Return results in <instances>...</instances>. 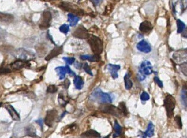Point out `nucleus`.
Returning <instances> with one entry per match:
<instances>
[{"instance_id": "obj_1", "label": "nucleus", "mask_w": 187, "mask_h": 138, "mask_svg": "<svg viewBox=\"0 0 187 138\" xmlns=\"http://www.w3.org/2000/svg\"><path fill=\"white\" fill-rule=\"evenodd\" d=\"M88 43L93 53L100 55L103 51V43L99 37L89 35L88 38Z\"/></svg>"}, {"instance_id": "obj_18", "label": "nucleus", "mask_w": 187, "mask_h": 138, "mask_svg": "<svg viewBox=\"0 0 187 138\" xmlns=\"http://www.w3.org/2000/svg\"><path fill=\"white\" fill-rule=\"evenodd\" d=\"M154 134V126L153 123L150 122L147 130L143 133V138H146L147 137L151 138Z\"/></svg>"}, {"instance_id": "obj_14", "label": "nucleus", "mask_w": 187, "mask_h": 138, "mask_svg": "<svg viewBox=\"0 0 187 138\" xmlns=\"http://www.w3.org/2000/svg\"><path fill=\"white\" fill-rule=\"evenodd\" d=\"M5 108L9 113L12 119L15 121H19L21 120V117L19 114L17 112V111L14 109V108L10 104H7L5 106Z\"/></svg>"}, {"instance_id": "obj_33", "label": "nucleus", "mask_w": 187, "mask_h": 138, "mask_svg": "<svg viewBox=\"0 0 187 138\" xmlns=\"http://www.w3.org/2000/svg\"><path fill=\"white\" fill-rule=\"evenodd\" d=\"M26 132H27V133L30 136H35L36 135L35 128H33V126H29L26 129Z\"/></svg>"}, {"instance_id": "obj_32", "label": "nucleus", "mask_w": 187, "mask_h": 138, "mask_svg": "<svg viewBox=\"0 0 187 138\" xmlns=\"http://www.w3.org/2000/svg\"><path fill=\"white\" fill-rule=\"evenodd\" d=\"M59 30H60V31L62 32V33H65V34H67L69 32V30H70L69 26L66 24H64L62 25L60 27Z\"/></svg>"}, {"instance_id": "obj_16", "label": "nucleus", "mask_w": 187, "mask_h": 138, "mask_svg": "<svg viewBox=\"0 0 187 138\" xmlns=\"http://www.w3.org/2000/svg\"><path fill=\"white\" fill-rule=\"evenodd\" d=\"M80 58L82 60H88L91 62H99L101 60V57L99 56V55H96V54H94L93 55H80Z\"/></svg>"}, {"instance_id": "obj_44", "label": "nucleus", "mask_w": 187, "mask_h": 138, "mask_svg": "<svg viewBox=\"0 0 187 138\" xmlns=\"http://www.w3.org/2000/svg\"><path fill=\"white\" fill-rule=\"evenodd\" d=\"M36 123H38L41 126V128H43V121L41 120V119H40V120H37V121H36Z\"/></svg>"}, {"instance_id": "obj_20", "label": "nucleus", "mask_w": 187, "mask_h": 138, "mask_svg": "<svg viewBox=\"0 0 187 138\" xmlns=\"http://www.w3.org/2000/svg\"><path fill=\"white\" fill-rule=\"evenodd\" d=\"M15 55L19 60H27L28 57L29 55V53L23 49H19L16 51Z\"/></svg>"}, {"instance_id": "obj_11", "label": "nucleus", "mask_w": 187, "mask_h": 138, "mask_svg": "<svg viewBox=\"0 0 187 138\" xmlns=\"http://www.w3.org/2000/svg\"><path fill=\"white\" fill-rule=\"evenodd\" d=\"M137 48L144 53H149L151 51V47L147 41L143 40L137 43Z\"/></svg>"}, {"instance_id": "obj_25", "label": "nucleus", "mask_w": 187, "mask_h": 138, "mask_svg": "<svg viewBox=\"0 0 187 138\" xmlns=\"http://www.w3.org/2000/svg\"><path fill=\"white\" fill-rule=\"evenodd\" d=\"M124 82H125V88L127 90H129L132 88L133 86V83L132 80L130 79V76L128 74H126L124 77Z\"/></svg>"}, {"instance_id": "obj_6", "label": "nucleus", "mask_w": 187, "mask_h": 138, "mask_svg": "<svg viewBox=\"0 0 187 138\" xmlns=\"http://www.w3.org/2000/svg\"><path fill=\"white\" fill-rule=\"evenodd\" d=\"M58 117V112L55 109H52L47 111L44 118V123L48 127L51 128Z\"/></svg>"}, {"instance_id": "obj_19", "label": "nucleus", "mask_w": 187, "mask_h": 138, "mask_svg": "<svg viewBox=\"0 0 187 138\" xmlns=\"http://www.w3.org/2000/svg\"><path fill=\"white\" fill-rule=\"evenodd\" d=\"M14 21V16L10 14L0 12V21L10 23Z\"/></svg>"}, {"instance_id": "obj_24", "label": "nucleus", "mask_w": 187, "mask_h": 138, "mask_svg": "<svg viewBox=\"0 0 187 138\" xmlns=\"http://www.w3.org/2000/svg\"><path fill=\"white\" fill-rule=\"evenodd\" d=\"M114 130L115 131L114 133L113 134V138H116L121 136L122 131V128L119 124V123L117 121H115L114 125Z\"/></svg>"}, {"instance_id": "obj_7", "label": "nucleus", "mask_w": 187, "mask_h": 138, "mask_svg": "<svg viewBox=\"0 0 187 138\" xmlns=\"http://www.w3.org/2000/svg\"><path fill=\"white\" fill-rule=\"evenodd\" d=\"M52 20V14L51 12L48 11H45L43 13L41 19L39 23V26L41 29H48L51 24V21Z\"/></svg>"}, {"instance_id": "obj_41", "label": "nucleus", "mask_w": 187, "mask_h": 138, "mask_svg": "<svg viewBox=\"0 0 187 138\" xmlns=\"http://www.w3.org/2000/svg\"><path fill=\"white\" fill-rule=\"evenodd\" d=\"M66 69V72L67 73H68L69 74H70V76H75V73L70 69V67L68 65H66L65 66Z\"/></svg>"}, {"instance_id": "obj_29", "label": "nucleus", "mask_w": 187, "mask_h": 138, "mask_svg": "<svg viewBox=\"0 0 187 138\" xmlns=\"http://www.w3.org/2000/svg\"><path fill=\"white\" fill-rule=\"evenodd\" d=\"M58 103L59 104L63 106H66V104L69 103V100L68 99H67L65 98V96L63 95V94L62 95V94H60L58 98Z\"/></svg>"}, {"instance_id": "obj_34", "label": "nucleus", "mask_w": 187, "mask_h": 138, "mask_svg": "<svg viewBox=\"0 0 187 138\" xmlns=\"http://www.w3.org/2000/svg\"><path fill=\"white\" fill-rule=\"evenodd\" d=\"M63 59L66 62L67 65H71L75 62V58L74 57H63Z\"/></svg>"}, {"instance_id": "obj_40", "label": "nucleus", "mask_w": 187, "mask_h": 138, "mask_svg": "<svg viewBox=\"0 0 187 138\" xmlns=\"http://www.w3.org/2000/svg\"><path fill=\"white\" fill-rule=\"evenodd\" d=\"M154 81L157 84V85L160 87V88H163V82L160 80V79L158 77H155L154 78Z\"/></svg>"}, {"instance_id": "obj_17", "label": "nucleus", "mask_w": 187, "mask_h": 138, "mask_svg": "<svg viewBox=\"0 0 187 138\" xmlns=\"http://www.w3.org/2000/svg\"><path fill=\"white\" fill-rule=\"evenodd\" d=\"M82 136L88 138H101V135H100L99 133L97 132V131L94 130H92V129H90L89 130L86 131L84 133H82Z\"/></svg>"}, {"instance_id": "obj_21", "label": "nucleus", "mask_w": 187, "mask_h": 138, "mask_svg": "<svg viewBox=\"0 0 187 138\" xmlns=\"http://www.w3.org/2000/svg\"><path fill=\"white\" fill-rule=\"evenodd\" d=\"M73 83L76 89H77L78 90L82 89L83 86L84 85V82L82 78L80 76H75L73 80Z\"/></svg>"}, {"instance_id": "obj_35", "label": "nucleus", "mask_w": 187, "mask_h": 138, "mask_svg": "<svg viewBox=\"0 0 187 138\" xmlns=\"http://www.w3.org/2000/svg\"><path fill=\"white\" fill-rule=\"evenodd\" d=\"M175 121L179 129H181L182 128V120H181V117L179 116H176V117H175Z\"/></svg>"}, {"instance_id": "obj_13", "label": "nucleus", "mask_w": 187, "mask_h": 138, "mask_svg": "<svg viewBox=\"0 0 187 138\" xmlns=\"http://www.w3.org/2000/svg\"><path fill=\"white\" fill-rule=\"evenodd\" d=\"M121 66L119 65L109 64L107 65V69L113 79H115L118 77V72L120 70Z\"/></svg>"}, {"instance_id": "obj_42", "label": "nucleus", "mask_w": 187, "mask_h": 138, "mask_svg": "<svg viewBox=\"0 0 187 138\" xmlns=\"http://www.w3.org/2000/svg\"><path fill=\"white\" fill-rule=\"evenodd\" d=\"M70 85V80H69L68 79H66V80H65V81L64 83H63V86H64V87H65L66 89H68Z\"/></svg>"}, {"instance_id": "obj_46", "label": "nucleus", "mask_w": 187, "mask_h": 138, "mask_svg": "<svg viewBox=\"0 0 187 138\" xmlns=\"http://www.w3.org/2000/svg\"><path fill=\"white\" fill-rule=\"evenodd\" d=\"M16 138V137L15 136H12V137H11V138Z\"/></svg>"}, {"instance_id": "obj_23", "label": "nucleus", "mask_w": 187, "mask_h": 138, "mask_svg": "<svg viewBox=\"0 0 187 138\" xmlns=\"http://www.w3.org/2000/svg\"><path fill=\"white\" fill-rule=\"evenodd\" d=\"M55 70L60 80H63L65 79L66 76V74L67 73L65 67H63V66L57 67L55 68Z\"/></svg>"}, {"instance_id": "obj_3", "label": "nucleus", "mask_w": 187, "mask_h": 138, "mask_svg": "<svg viewBox=\"0 0 187 138\" xmlns=\"http://www.w3.org/2000/svg\"><path fill=\"white\" fill-rule=\"evenodd\" d=\"M176 104V100L173 96L170 94L166 95L164 99V106L165 107L167 116L169 118L174 116Z\"/></svg>"}, {"instance_id": "obj_47", "label": "nucleus", "mask_w": 187, "mask_h": 138, "mask_svg": "<svg viewBox=\"0 0 187 138\" xmlns=\"http://www.w3.org/2000/svg\"><path fill=\"white\" fill-rule=\"evenodd\" d=\"M2 103H0V107L2 106Z\"/></svg>"}, {"instance_id": "obj_5", "label": "nucleus", "mask_w": 187, "mask_h": 138, "mask_svg": "<svg viewBox=\"0 0 187 138\" xmlns=\"http://www.w3.org/2000/svg\"><path fill=\"white\" fill-rule=\"evenodd\" d=\"M105 104L106 105L102 106L101 109V111L113 116H115L118 117H121L122 116H123L121 110L119 107H116L114 106L110 105L109 104Z\"/></svg>"}, {"instance_id": "obj_26", "label": "nucleus", "mask_w": 187, "mask_h": 138, "mask_svg": "<svg viewBox=\"0 0 187 138\" xmlns=\"http://www.w3.org/2000/svg\"><path fill=\"white\" fill-rule=\"evenodd\" d=\"M181 99L182 104L185 108H187V88L182 90L181 93Z\"/></svg>"}, {"instance_id": "obj_28", "label": "nucleus", "mask_w": 187, "mask_h": 138, "mask_svg": "<svg viewBox=\"0 0 187 138\" xmlns=\"http://www.w3.org/2000/svg\"><path fill=\"white\" fill-rule=\"evenodd\" d=\"M76 129H77V125L75 124H71L66 126V128L63 129V131L64 133L67 134V133H72L74 130H76Z\"/></svg>"}, {"instance_id": "obj_12", "label": "nucleus", "mask_w": 187, "mask_h": 138, "mask_svg": "<svg viewBox=\"0 0 187 138\" xmlns=\"http://www.w3.org/2000/svg\"><path fill=\"white\" fill-rule=\"evenodd\" d=\"M63 46H56L45 57L46 61H50L63 53Z\"/></svg>"}, {"instance_id": "obj_9", "label": "nucleus", "mask_w": 187, "mask_h": 138, "mask_svg": "<svg viewBox=\"0 0 187 138\" xmlns=\"http://www.w3.org/2000/svg\"><path fill=\"white\" fill-rule=\"evenodd\" d=\"M72 35L74 37L79 39H88L89 35L87 29L82 25H79Z\"/></svg>"}, {"instance_id": "obj_27", "label": "nucleus", "mask_w": 187, "mask_h": 138, "mask_svg": "<svg viewBox=\"0 0 187 138\" xmlns=\"http://www.w3.org/2000/svg\"><path fill=\"white\" fill-rule=\"evenodd\" d=\"M176 24H177V32L178 33H181L184 31L185 28V24L182 21L179 19L176 21Z\"/></svg>"}, {"instance_id": "obj_8", "label": "nucleus", "mask_w": 187, "mask_h": 138, "mask_svg": "<svg viewBox=\"0 0 187 138\" xmlns=\"http://www.w3.org/2000/svg\"><path fill=\"white\" fill-rule=\"evenodd\" d=\"M153 73V67L151 63L149 61L145 60L141 64L140 68L139 69V73L143 74L144 76L150 75Z\"/></svg>"}, {"instance_id": "obj_10", "label": "nucleus", "mask_w": 187, "mask_h": 138, "mask_svg": "<svg viewBox=\"0 0 187 138\" xmlns=\"http://www.w3.org/2000/svg\"><path fill=\"white\" fill-rule=\"evenodd\" d=\"M31 64L29 63V61L28 60H17L13 62L10 65L11 69L13 70H20L24 67H29Z\"/></svg>"}, {"instance_id": "obj_43", "label": "nucleus", "mask_w": 187, "mask_h": 138, "mask_svg": "<svg viewBox=\"0 0 187 138\" xmlns=\"http://www.w3.org/2000/svg\"><path fill=\"white\" fill-rule=\"evenodd\" d=\"M90 1L95 6H97L103 1V0H90Z\"/></svg>"}, {"instance_id": "obj_4", "label": "nucleus", "mask_w": 187, "mask_h": 138, "mask_svg": "<svg viewBox=\"0 0 187 138\" xmlns=\"http://www.w3.org/2000/svg\"><path fill=\"white\" fill-rule=\"evenodd\" d=\"M62 9L64 10L71 13L72 14H76L77 15L82 16L84 14V11L78 7L77 6L73 4L72 3L66 2H62L58 6Z\"/></svg>"}, {"instance_id": "obj_36", "label": "nucleus", "mask_w": 187, "mask_h": 138, "mask_svg": "<svg viewBox=\"0 0 187 138\" xmlns=\"http://www.w3.org/2000/svg\"><path fill=\"white\" fill-rule=\"evenodd\" d=\"M180 69L183 74L187 76V62H184L180 65Z\"/></svg>"}, {"instance_id": "obj_45", "label": "nucleus", "mask_w": 187, "mask_h": 138, "mask_svg": "<svg viewBox=\"0 0 187 138\" xmlns=\"http://www.w3.org/2000/svg\"><path fill=\"white\" fill-rule=\"evenodd\" d=\"M75 67L76 68H77V69H79L82 65H81V64H79V63H77L76 64H75Z\"/></svg>"}, {"instance_id": "obj_39", "label": "nucleus", "mask_w": 187, "mask_h": 138, "mask_svg": "<svg viewBox=\"0 0 187 138\" xmlns=\"http://www.w3.org/2000/svg\"><path fill=\"white\" fill-rule=\"evenodd\" d=\"M11 72V70L7 67H2L0 69V74H7Z\"/></svg>"}, {"instance_id": "obj_30", "label": "nucleus", "mask_w": 187, "mask_h": 138, "mask_svg": "<svg viewBox=\"0 0 187 138\" xmlns=\"http://www.w3.org/2000/svg\"><path fill=\"white\" fill-rule=\"evenodd\" d=\"M119 108L121 110L122 112L123 113V116H127L128 115V111L127 110V108L125 105V103L124 102H121L119 104Z\"/></svg>"}, {"instance_id": "obj_22", "label": "nucleus", "mask_w": 187, "mask_h": 138, "mask_svg": "<svg viewBox=\"0 0 187 138\" xmlns=\"http://www.w3.org/2000/svg\"><path fill=\"white\" fill-rule=\"evenodd\" d=\"M67 17V21L69 22L70 26H75V25H77L78 21H79V18L76 15L72 13L68 14Z\"/></svg>"}, {"instance_id": "obj_48", "label": "nucleus", "mask_w": 187, "mask_h": 138, "mask_svg": "<svg viewBox=\"0 0 187 138\" xmlns=\"http://www.w3.org/2000/svg\"><path fill=\"white\" fill-rule=\"evenodd\" d=\"M109 138V136H106V137H105L104 138Z\"/></svg>"}, {"instance_id": "obj_37", "label": "nucleus", "mask_w": 187, "mask_h": 138, "mask_svg": "<svg viewBox=\"0 0 187 138\" xmlns=\"http://www.w3.org/2000/svg\"><path fill=\"white\" fill-rule=\"evenodd\" d=\"M141 99L143 101H147L148 100L150 99V95L148 93H147L146 92H143L141 95Z\"/></svg>"}, {"instance_id": "obj_15", "label": "nucleus", "mask_w": 187, "mask_h": 138, "mask_svg": "<svg viewBox=\"0 0 187 138\" xmlns=\"http://www.w3.org/2000/svg\"><path fill=\"white\" fill-rule=\"evenodd\" d=\"M153 25L150 21H144L140 24V31L144 33H148L153 30Z\"/></svg>"}, {"instance_id": "obj_38", "label": "nucleus", "mask_w": 187, "mask_h": 138, "mask_svg": "<svg viewBox=\"0 0 187 138\" xmlns=\"http://www.w3.org/2000/svg\"><path fill=\"white\" fill-rule=\"evenodd\" d=\"M83 69H84V70H85V72L89 74L90 76H93V74H92V71H91V70L89 66L88 65V64H87V63H85V64H84V65H83Z\"/></svg>"}, {"instance_id": "obj_2", "label": "nucleus", "mask_w": 187, "mask_h": 138, "mask_svg": "<svg viewBox=\"0 0 187 138\" xmlns=\"http://www.w3.org/2000/svg\"><path fill=\"white\" fill-rule=\"evenodd\" d=\"M91 97L92 99L99 102L101 104H110L112 102V98L111 96L107 94L102 92L99 88L96 89L91 94Z\"/></svg>"}, {"instance_id": "obj_31", "label": "nucleus", "mask_w": 187, "mask_h": 138, "mask_svg": "<svg viewBox=\"0 0 187 138\" xmlns=\"http://www.w3.org/2000/svg\"><path fill=\"white\" fill-rule=\"evenodd\" d=\"M58 90V88L57 87L54 85H49L48 87H47V92L48 93H50V94H54L57 92Z\"/></svg>"}]
</instances>
